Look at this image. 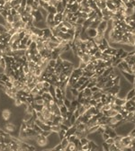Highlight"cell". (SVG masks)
Segmentation results:
<instances>
[{"instance_id":"obj_1","label":"cell","mask_w":135,"mask_h":151,"mask_svg":"<svg viewBox=\"0 0 135 151\" xmlns=\"http://www.w3.org/2000/svg\"><path fill=\"white\" fill-rule=\"evenodd\" d=\"M33 139L35 141L36 145L39 147H43H43H46L47 146L49 145V139H48V137L43 135L42 133L37 134V135L33 138Z\"/></svg>"},{"instance_id":"obj_2","label":"cell","mask_w":135,"mask_h":151,"mask_svg":"<svg viewBox=\"0 0 135 151\" xmlns=\"http://www.w3.org/2000/svg\"><path fill=\"white\" fill-rule=\"evenodd\" d=\"M3 129L6 132H7L8 134H10L11 136H13L14 133L15 132V130H16V126L14 125L13 122H6L3 125Z\"/></svg>"},{"instance_id":"obj_3","label":"cell","mask_w":135,"mask_h":151,"mask_svg":"<svg viewBox=\"0 0 135 151\" xmlns=\"http://www.w3.org/2000/svg\"><path fill=\"white\" fill-rule=\"evenodd\" d=\"M0 115H1V119L3 120L4 122H9L10 121L11 117H12V111L8 108H6L1 111L0 112Z\"/></svg>"},{"instance_id":"obj_4","label":"cell","mask_w":135,"mask_h":151,"mask_svg":"<svg viewBox=\"0 0 135 151\" xmlns=\"http://www.w3.org/2000/svg\"><path fill=\"white\" fill-rule=\"evenodd\" d=\"M107 26H108V22L106 21H102L100 23V24L98 25V27H97V33H99V34H104V32L105 31L107 30Z\"/></svg>"},{"instance_id":"obj_5","label":"cell","mask_w":135,"mask_h":151,"mask_svg":"<svg viewBox=\"0 0 135 151\" xmlns=\"http://www.w3.org/2000/svg\"><path fill=\"white\" fill-rule=\"evenodd\" d=\"M120 72H121L122 76H123L129 83H131V84L132 85V83H133V81H134V79H135L134 74L128 73V72H125V71H120Z\"/></svg>"},{"instance_id":"obj_6","label":"cell","mask_w":135,"mask_h":151,"mask_svg":"<svg viewBox=\"0 0 135 151\" xmlns=\"http://www.w3.org/2000/svg\"><path fill=\"white\" fill-rule=\"evenodd\" d=\"M86 35L88 36L89 39H94L97 35V30L89 27V28H87L86 30Z\"/></svg>"},{"instance_id":"obj_7","label":"cell","mask_w":135,"mask_h":151,"mask_svg":"<svg viewBox=\"0 0 135 151\" xmlns=\"http://www.w3.org/2000/svg\"><path fill=\"white\" fill-rule=\"evenodd\" d=\"M62 21H63V14L61 13H57L56 14H54V27L62 23Z\"/></svg>"},{"instance_id":"obj_8","label":"cell","mask_w":135,"mask_h":151,"mask_svg":"<svg viewBox=\"0 0 135 151\" xmlns=\"http://www.w3.org/2000/svg\"><path fill=\"white\" fill-rule=\"evenodd\" d=\"M52 36H53V34L51 32V30L49 27L43 29V40H50V38Z\"/></svg>"},{"instance_id":"obj_9","label":"cell","mask_w":135,"mask_h":151,"mask_svg":"<svg viewBox=\"0 0 135 151\" xmlns=\"http://www.w3.org/2000/svg\"><path fill=\"white\" fill-rule=\"evenodd\" d=\"M90 58H91V54L90 53H84L82 54L81 57H79V60L80 61H83V62H85L86 64H88L89 62H90Z\"/></svg>"},{"instance_id":"obj_10","label":"cell","mask_w":135,"mask_h":151,"mask_svg":"<svg viewBox=\"0 0 135 151\" xmlns=\"http://www.w3.org/2000/svg\"><path fill=\"white\" fill-rule=\"evenodd\" d=\"M32 73V75L34 76H36V77H41L43 73V68H39V67L37 66V68H36Z\"/></svg>"},{"instance_id":"obj_11","label":"cell","mask_w":135,"mask_h":151,"mask_svg":"<svg viewBox=\"0 0 135 151\" xmlns=\"http://www.w3.org/2000/svg\"><path fill=\"white\" fill-rule=\"evenodd\" d=\"M126 101L127 100L125 98H121V97L116 96L115 97V100H114V104L115 105H121V106H123L126 103Z\"/></svg>"},{"instance_id":"obj_12","label":"cell","mask_w":135,"mask_h":151,"mask_svg":"<svg viewBox=\"0 0 135 151\" xmlns=\"http://www.w3.org/2000/svg\"><path fill=\"white\" fill-rule=\"evenodd\" d=\"M135 96V88L134 87H132L131 89L128 91V93L126 94V96H125V99L126 100H130V99H132V97Z\"/></svg>"},{"instance_id":"obj_13","label":"cell","mask_w":135,"mask_h":151,"mask_svg":"<svg viewBox=\"0 0 135 151\" xmlns=\"http://www.w3.org/2000/svg\"><path fill=\"white\" fill-rule=\"evenodd\" d=\"M135 13V8L134 7H126V10H125L124 12V15L125 17L126 16H131V15H132V14Z\"/></svg>"},{"instance_id":"obj_14","label":"cell","mask_w":135,"mask_h":151,"mask_svg":"<svg viewBox=\"0 0 135 151\" xmlns=\"http://www.w3.org/2000/svg\"><path fill=\"white\" fill-rule=\"evenodd\" d=\"M33 11H34V9H33L32 6H31V5H26V6H25V14L32 15V14H33Z\"/></svg>"},{"instance_id":"obj_15","label":"cell","mask_w":135,"mask_h":151,"mask_svg":"<svg viewBox=\"0 0 135 151\" xmlns=\"http://www.w3.org/2000/svg\"><path fill=\"white\" fill-rule=\"evenodd\" d=\"M76 130H77V127H76V125H72L71 127H69V128H68V129L67 130L66 137H69L70 135H73V134H75Z\"/></svg>"},{"instance_id":"obj_16","label":"cell","mask_w":135,"mask_h":151,"mask_svg":"<svg viewBox=\"0 0 135 151\" xmlns=\"http://www.w3.org/2000/svg\"><path fill=\"white\" fill-rule=\"evenodd\" d=\"M66 150H68V151H75V150H78V147L76 146V144L74 142H69L67 148H66Z\"/></svg>"},{"instance_id":"obj_17","label":"cell","mask_w":135,"mask_h":151,"mask_svg":"<svg viewBox=\"0 0 135 151\" xmlns=\"http://www.w3.org/2000/svg\"><path fill=\"white\" fill-rule=\"evenodd\" d=\"M39 11L41 12V14H42V15L43 16V18L46 20V18L48 17V15H49V12H48V10L42 6H39Z\"/></svg>"},{"instance_id":"obj_18","label":"cell","mask_w":135,"mask_h":151,"mask_svg":"<svg viewBox=\"0 0 135 151\" xmlns=\"http://www.w3.org/2000/svg\"><path fill=\"white\" fill-rule=\"evenodd\" d=\"M68 143H69V140H68V138H67V137L63 138V139L61 140V144L62 145V147H63V148H64V150H66V148H67Z\"/></svg>"},{"instance_id":"obj_19","label":"cell","mask_w":135,"mask_h":151,"mask_svg":"<svg viewBox=\"0 0 135 151\" xmlns=\"http://www.w3.org/2000/svg\"><path fill=\"white\" fill-rule=\"evenodd\" d=\"M79 6H80V5H78L77 2H75L74 4H72L70 6V10L72 13H77L79 9Z\"/></svg>"},{"instance_id":"obj_20","label":"cell","mask_w":135,"mask_h":151,"mask_svg":"<svg viewBox=\"0 0 135 151\" xmlns=\"http://www.w3.org/2000/svg\"><path fill=\"white\" fill-rule=\"evenodd\" d=\"M56 9H57V13H61V14H63V12H64V10H65V6H63V4H62L61 1L57 5Z\"/></svg>"},{"instance_id":"obj_21","label":"cell","mask_w":135,"mask_h":151,"mask_svg":"<svg viewBox=\"0 0 135 151\" xmlns=\"http://www.w3.org/2000/svg\"><path fill=\"white\" fill-rule=\"evenodd\" d=\"M61 130V126L58 125V124H52L50 126V131L51 132H56L59 133V131Z\"/></svg>"},{"instance_id":"obj_22","label":"cell","mask_w":135,"mask_h":151,"mask_svg":"<svg viewBox=\"0 0 135 151\" xmlns=\"http://www.w3.org/2000/svg\"><path fill=\"white\" fill-rule=\"evenodd\" d=\"M73 69H74V68H64V70H63V74L64 75H66L67 76H68V77H70L71 74H72V72H73Z\"/></svg>"},{"instance_id":"obj_23","label":"cell","mask_w":135,"mask_h":151,"mask_svg":"<svg viewBox=\"0 0 135 151\" xmlns=\"http://www.w3.org/2000/svg\"><path fill=\"white\" fill-rule=\"evenodd\" d=\"M42 96H43V100H44V101H50V100H51V99H54V98L51 96V94H50L49 92H47V93H43Z\"/></svg>"},{"instance_id":"obj_24","label":"cell","mask_w":135,"mask_h":151,"mask_svg":"<svg viewBox=\"0 0 135 151\" xmlns=\"http://www.w3.org/2000/svg\"><path fill=\"white\" fill-rule=\"evenodd\" d=\"M102 93H103V91L102 90H99V91H97V92H95V93H93L92 94V98L93 99H98V98H101L102 96Z\"/></svg>"},{"instance_id":"obj_25","label":"cell","mask_w":135,"mask_h":151,"mask_svg":"<svg viewBox=\"0 0 135 151\" xmlns=\"http://www.w3.org/2000/svg\"><path fill=\"white\" fill-rule=\"evenodd\" d=\"M14 106H16V107H20V106H22V105L24 104V103H23V101H22L19 97H16L14 100Z\"/></svg>"},{"instance_id":"obj_26","label":"cell","mask_w":135,"mask_h":151,"mask_svg":"<svg viewBox=\"0 0 135 151\" xmlns=\"http://www.w3.org/2000/svg\"><path fill=\"white\" fill-rule=\"evenodd\" d=\"M23 21V16L21 14H16L15 15H14V23H19V22Z\"/></svg>"},{"instance_id":"obj_27","label":"cell","mask_w":135,"mask_h":151,"mask_svg":"<svg viewBox=\"0 0 135 151\" xmlns=\"http://www.w3.org/2000/svg\"><path fill=\"white\" fill-rule=\"evenodd\" d=\"M87 80H88V78H87L86 76H81L78 78V83L79 84V85H80V86H82V85H83V84H84L85 82H86Z\"/></svg>"},{"instance_id":"obj_28","label":"cell","mask_w":135,"mask_h":151,"mask_svg":"<svg viewBox=\"0 0 135 151\" xmlns=\"http://www.w3.org/2000/svg\"><path fill=\"white\" fill-rule=\"evenodd\" d=\"M62 23H63V25H64V26L68 29H68H72V28H73V23H70L69 21H63Z\"/></svg>"},{"instance_id":"obj_29","label":"cell","mask_w":135,"mask_h":151,"mask_svg":"<svg viewBox=\"0 0 135 151\" xmlns=\"http://www.w3.org/2000/svg\"><path fill=\"white\" fill-rule=\"evenodd\" d=\"M3 7H4V9H5V10H7V11L11 10V9L13 8L12 5H11V2H6V3L4 4Z\"/></svg>"},{"instance_id":"obj_30","label":"cell","mask_w":135,"mask_h":151,"mask_svg":"<svg viewBox=\"0 0 135 151\" xmlns=\"http://www.w3.org/2000/svg\"><path fill=\"white\" fill-rule=\"evenodd\" d=\"M59 137H60V139H61V140L63 139V138H65L66 137V134H67V130H64V129H61L59 131Z\"/></svg>"},{"instance_id":"obj_31","label":"cell","mask_w":135,"mask_h":151,"mask_svg":"<svg viewBox=\"0 0 135 151\" xmlns=\"http://www.w3.org/2000/svg\"><path fill=\"white\" fill-rule=\"evenodd\" d=\"M108 134H109V137H110V138H113V139H114V138L118 135L117 132H116V130H115L114 129H111V130L109 131Z\"/></svg>"},{"instance_id":"obj_32","label":"cell","mask_w":135,"mask_h":151,"mask_svg":"<svg viewBox=\"0 0 135 151\" xmlns=\"http://www.w3.org/2000/svg\"><path fill=\"white\" fill-rule=\"evenodd\" d=\"M39 93H40V90L38 89V88L34 87V88H32V89L31 90L30 94H31L32 96H35V95H37V94H39Z\"/></svg>"},{"instance_id":"obj_33","label":"cell","mask_w":135,"mask_h":151,"mask_svg":"<svg viewBox=\"0 0 135 151\" xmlns=\"http://www.w3.org/2000/svg\"><path fill=\"white\" fill-rule=\"evenodd\" d=\"M114 86V82H113V79H109L105 84H104V88H110L111 86Z\"/></svg>"},{"instance_id":"obj_34","label":"cell","mask_w":135,"mask_h":151,"mask_svg":"<svg viewBox=\"0 0 135 151\" xmlns=\"http://www.w3.org/2000/svg\"><path fill=\"white\" fill-rule=\"evenodd\" d=\"M63 104H64L66 107H68V109H69V108H70V106H71V101L68 100V98H66V97H65L64 101H63Z\"/></svg>"},{"instance_id":"obj_35","label":"cell","mask_w":135,"mask_h":151,"mask_svg":"<svg viewBox=\"0 0 135 151\" xmlns=\"http://www.w3.org/2000/svg\"><path fill=\"white\" fill-rule=\"evenodd\" d=\"M85 21H86V19L80 17V16H78V19H77V22H76V23H77V24H79V25H82V26H83V24H84Z\"/></svg>"},{"instance_id":"obj_36","label":"cell","mask_w":135,"mask_h":151,"mask_svg":"<svg viewBox=\"0 0 135 151\" xmlns=\"http://www.w3.org/2000/svg\"><path fill=\"white\" fill-rule=\"evenodd\" d=\"M70 90H71V93H72L73 97H74V98H77L78 95V93H79L78 89H76V88H70Z\"/></svg>"},{"instance_id":"obj_37","label":"cell","mask_w":135,"mask_h":151,"mask_svg":"<svg viewBox=\"0 0 135 151\" xmlns=\"http://www.w3.org/2000/svg\"><path fill=\"white\" fill-rule=\"evenodd\" d=\"M89 142V139L87 137H83L80 139V143L81 145H85V144H88Z\"/></svg>"},{"instance_id":"obj_38","label":"cell","mask_w":135,"mask_h":151,"mask_svg":"<svg viewBox=\"0 0 135 151\" xmlns=\"http://www.w3.org/2000/svg\"><path fill=\"white\" fill-rule=\"evenodd\" d=\"M86 63H85V62H83V61H80L79 60V63H78V68H79L80 69H82V70H84L86 68Z\"/></svg>"},{"instance_id":"obj_39","label":"cell","mask_w":135,"mask_h":151,"mask_svg":"<svg viewBox=\"0 0 135 151\" xmlns=\"http://www.w3.org/2000/svg\"><path fill=\"white\" fill-rule=\"evenodd\" d=\"M101 146H102V149H104V150H105V151H109V145L105 143L104 141H103V142L101 143Z\"/></svg>"},{"instance_id":"obj_40","label":"cell","mask_w":135,"mask_h":151,"mask_svg":"<svg viewBox=\"0 0 135 151\" xmlns=\"http://www.w3.org/2000/svg\"><path fill=\"white\" fill-rule=\"evenodd\" d=\"M102 55H103V52H102L101 50H97L96 53L94 54V56L96 57V59H97V58H102Z\"/></svg>"},{"instance_id":"obj_41","label":"cell","mask_w":135,"mask_h":151,"mask_svg":"<svg viewBox=\"0 0 135 151\" xmlns=\"http://www.w3.org/2000/svg\"><path fill=\"white\" fill-rule=\"evenodd\" d=\"M104 142L110 146L112 144H114V139H113V138H108L106 140H104Z\"/></svg>"},{"instance_id":"obj_42","label":"cell","mask_w":135,"mask_h":151,"mask_svg":"<svg viewBox=\"0 0 135 151\" xmlns=\"http://www.w3.org/2000/svg\"><path fill=\"white\" fill-rule=\"evenodd\" d=\"M101 135H102V139H103L104 141V140H106L108 138H110V137H109V134H108V133H106V132L102 133Z\"/></svg>"},{"instance_id":"obj_43","label":"cell","mask_w":135,"mask_h":151,"mask_svg":"<svg viewBox=\"0 0 135 151\" xmlns=\"http://www.w3.org/2000/svg\"><path fill=\"white\" fill-rule=\"evenodd\" d=\"M89 104H90V105L91 106H94V107H96V104H97V103H96V99H91V100L89 101Z\"/></svg>"},{"instance_id":"obj_44","label":"cell","mask_w":135,"mask_h":151,"mask_svg":"<svg viewBox=\"0 0 135 151\" xmlns=\"http://www.w3.org/2000/svg\"><path fill=\"white\" fill-rule=\"evenodd\" d=\"M114 150H118V148L114 144H112V145L109 146V151H114Z\"/></svg>"},{"instance_id":"obj_45","label":"cell","mask_w":135,"mask_h":151,"mask_svg":"<svg viewBox=\"0 0 135 151\" xmlns=\"http://www.w3.org/2000/svg\"><path fill=\"white\" fill-rule=\"evenodd\" d=\"M81 150H82V151L89 150L88 144H85V145H82V146H81Z\"/></svg>"},{"instance_id":"obj_46","label":"cell","mask_w":135,"mask_h":151,"mask_svg":"<svg viewBox=\"0 0 135 151\" xmlns=\"http://www.w3.org/2000/svg\"><path fill=\"white\" fill-rule=\"evenodd\" d=\"M127 56H128V51H126V50H124V51H123V53L122 54L121 57H120V58H121L123 60V59H124V58H125L126 57H127Z\"/></svg>"},{"instance_id":"obj_47","label":"cell","mask_w":135,"mask_h":151,"mask_svg":"<svg viewBox=\"0 0 135 151\" xmlns=\"http://www.w3.org/2000/svg\"><path fill=\"white\" fill-rule=\"evenodd\" d=\"M91 89V91H92V93H95V92H97V91H99V90H101V89H99L98 87L96 86H93V87H91L90 88Z\"/></svg>"},{"instance_id":"obj_48","label":"cell","mask_w":135,"mask_h":151,"mask_svg":"<svg viewBox=\"0 0 135 151\" xmlns=\"http://www.w3.org/2000/svg\"><path fill=\"white\" fill-rule=\"evenodd\" d=\"M61 129H64V130H68V127L67 125H65V124H63V123H61Z\"/></svg>"},{"instance_id":"obj_49","label":"cell","mask_w":135,"mask_h":151,"mask_svg":"<svg viewBox=\"0 0 135 151\" xmlns=\"http://www.w3.org/2000/svg\"><path fill=\"white\" fill-rule=\"evenodd\" d=\"M130 68H131V71H132V74H134L135 73V64L134 65H132V66H129Z\"/></svg>"},{"instance_id":"obj_50","label":"cell","mask_w":135,"mask_h":151,"mask_svg":"<svg viewBox=\"0 0 135 151\" xmlns=\"http://www.w3.org/2000/svg\"><path fill=\"white\" fill-rule=\"evenodd\" d=\"M76 2H77V3H78V5H80V4H81L82 2H83V0H76Z\"/></svg>"},{"instance_id":"obj_51","label":"cell","mask_w":135,"mask_h":151,"mask_svg":"<svg viewBox=\"0 0 135 151\" xmlns=\"http://www.w3.org/2000/svg\"><path fill=\"white\" fill-rule=\"evenodd\" d=\"M43 1H44L45 3H48V4H49V3H50V0H43Z\"/></svg>"},{"instance_id":"obj_52","label":"cell","mask_w":135,"mask_h":151,"mask_svg":"<svg viewBox=\"0 0 135 151\" xmlns=\"http://www.w3.org/2000/svg\"><path fill=\"white\" fill-rule=\"evenodd\" d=\"M132 86L135 88V79H134V81H133V83H132Z\"/></svg>"},{"instance_id":"obj_53","label":"cell","mask_w":135,"mask_h":151,"mask_svg":"<svg viewBox=\"0 0 135 151\" xmlns=\"http://www.w3.org/2000/svg\"><path fill=\"white\" fill-rule=\"evenodd\" d=\"M0 36H1V33H0Z\"/></svg>"}]
</instances>
